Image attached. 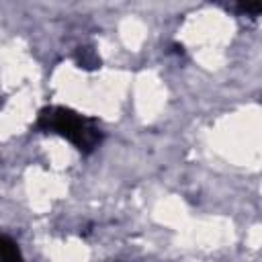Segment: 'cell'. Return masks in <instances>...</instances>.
I'll return each mask as SVG.
<instances>
[{"label": "cell", "mask_w": 262, "mask_h": 262, "mask_svg": "<svg viewBox=\"0 0 262 262\" xmlns=\"http://www.w3.org/2000/svg\"><path fill=\"white\" fill-rule=\"evenodd\" d=\"M37 127L66 137L84 154L92 151L102 139V131L94 119L66 106H45L37 117Z\"/></svg>", "instance_id": "1"}, {"label": "cell", "mask_w": 262, "mask_h": 262, "mask_svg": "<svg viewBox=\"0 0 262 262\" xmlns=\"http://www.w3.org/2000/svg\"><path fill=\"white\" fill-rule=\"evenodd\" d=\"M0 262H23L18 246L6 235H0Z\"/></svg>", "instance_id": "2"}, {"label": "cell", "mask_w": 262, "mask_h": 262, "mask_svg": "<svg viewBox=\"0 0 262 262\" xmlns=\"http://www.w3.org/2000/svg\"><path fill=\"white\" fill-rule=\"evenodd\" d=\"M242 10H248V12H260L262 10V4L260 2H254V4H242Z\"/></svg>", "instance_id": "3"}]
</instances>
